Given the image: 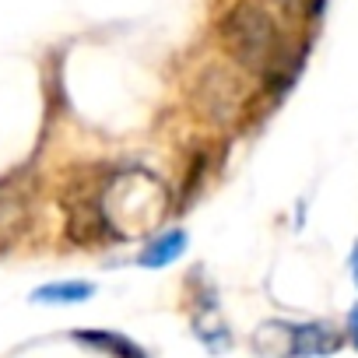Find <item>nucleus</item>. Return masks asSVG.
Listing matches in <instances>:
<instances>
[{"mask_svg":"<svg viewBox=\"0 0 358 358\" xmlns=\"http://www.w3.org/2000/svg\"><path fill=\"white\" fill-rule=\"evenodd\" d=\"M351 334H355V344H358V309L351 313Z\"/></svg>","mask_w":358,"mask_h":358,"instance_id":"12","label":"nucleus"},{"mask_svg":"<svg viewBox=\"0 0 358 358\" xmlns=\"http://www.w3.org/2000/svg\"><path fill=\"white\" fill-rule=\"evenodd\" d=\"M81 344H92V348H99V351H109V355H116V358H144V351L130 341V337H123V334H109V330H78L74 334Z\"/></svg>","mask_w":358,"mask_h":358,"instance_id":"8","label":"nucleus"},{"mask_svg":"<svg viewBox=\"0 0 358 358\" xmlns=\"http://www.w3.org/2000/svg\"><path fill=\"white\" fill-rule=\"evenodd\" d=\"M92 292H95V288H92V285H81V281H74V285H46V288H39V292H36V302H60V306H74V302H85Z\"/></svg>","mask_w":358,"mask_h":358,"instance_id":"9","label":"nucleus"},{"mask_svg":"<svg viewBox=\"0 0 358 358\" xmlns=\"http://www.w3.org/2000/svg\"><path fill=\"white\" fill-rule=\"evenodd\" d=\"M197 109L204 120L211 123H232L239 120L250 92L246 85L239 81V74H232L229 67H208L201 78H197Z\"/></svg>","mask_w":358,"mask_h":358,"instance_id":"4","label":"nucleus"},{"mask_svg":"<svg viewBox=\"0 0 358 358\" xmlns=\"http://www.w3.org/2000/svg\"><path fill=\"white\" fill-rule=\"evenodd\" d=\"M222 46L243 71H250L271 85L288 81L299 64V57L292 53L274 15L264 4H253V0H239L222 18Z\"/></svg>","mask_w":358,"mask_h":358,"instance_id":"1","label":"nucleus"},{"mask_svg":"<svg viewBox=\"0 0 358 358\" xmlns=\"http://www.w3.org/2000/svg\"><path fill=\"white\" fill-rule=\"evenodd\" d=\"M351 274H355V285H358V246H355V253H351Z\"/></svg>","mask_w":358,"mask_h":358,"instance_id":"11","label":"nucleus"},{"mask_svg":"<svg viewBox=\"0 0 358 358\" xmlns=\"http://www.w3.org/2000/svg\"><path fill=\"white\" fill-rule=\"evenodd\" d=\"M102 215L113 239H130L169 215V190L148 169H106L102 176Z\"/></svg>","mask_w":358,"mask_h":358,"instance_id":"2","label":"nucleus"},{"mask_svg":"<svg viewBox=\"0 0 358 358\" xmlns=\"http://www.w3.org/2000/svg\"><path fill=\"white\" fill-rule=\"evenodd\" d=\"M183 250H187V232H183V229H172V232L158 236V239L137 257V264H141V267H165V264H172V260L183 257Z\"/></svg>","mask_w":358,"mask_h":358,"instance_id":"7","label":"nucleus"},{"mask_svg":"<svg viewBox=\"0 0 358 358\" xmlns=\"http://www.w3.org/2000/svg\"><path fill=\"white\" fill-rule=\"evenodd\" d=\"M29 215H32V187L22 183V179H4L0 183V250L11 246L25 225H29Z\"/></svg>","mask_w":358,"mask_h":358,"instance_id":"5","label":"nucleus"},{"mask_svg":"<svg viewBox=\"0 0 358 358\" xmlns=\"http://www.w3.org/2000/svg\"><path fill=\"white\" fill-rule=\"evenodd\" d=\"M292 337V348L288 355L295 358H313V355H330L341 348V337L327 327V323H306V327H292L288 330Z\"/></svg>","mask_w":358,"mask_h":358,"instance_id":"6","label":"nucleus"},{"mask_svg":"<svg viewBox=\"0 0 358 358\" xmlns=\"http://www.w3.org/2000/svg\"><path fill=\"white\" fill-rule=\"evenodd\" d=\"M271 8H278L285 18H295V22H309L323 11V0H267Z\"/></svg>","mask_w":358,"mask_h":358,"instance_id":"10","label":"nucleus"},{"mask_svg":"<svg viewBox=\"0 0 358 358\" xmlns=\"http://www.w3.org/2000/svg\"><path fill=\"white\" fill-rule=\"evenodd\" d=\"M102 176L106 169H88L64 190V215H67V239L78 246H95L113 239L106 215H102Z\"/></svg>","mask_w":358,"mask_h":358,"instance_id":"3","label":"nucleus"}]
</instances>
